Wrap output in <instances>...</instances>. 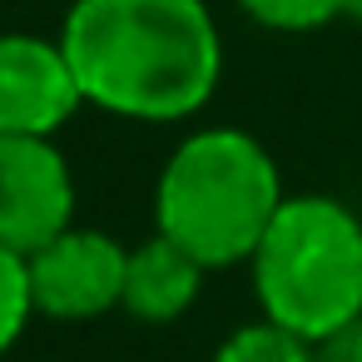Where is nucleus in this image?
<instances>
[{
  "label": "nucleus",
  "mask_w": 362,
  "mask_h": 362,
  "mask_svg": "<svg viewBox=\"0 0 362 362\" xmlns=\"http://www.w3.org/2000/svg\"><path fill=\"white\" fill-rule=\"evenodd\" d=\"M60 45L85 105L144 124L189 119L223 75V40L204 0H75Z\"/></svg>",
  "instance_id": "1"
},
{
  "label": "nucleus",
  "mask_w": 362,
  "mask_h": 362,
  "mask_svg": "<svg viewBox=\"0 0 362 362\" xmlns=\"http://www.w3.org/2000/svg\"><path fill=\"white\" fill-rule=\"evenodd\" d=\"M199 278H204V263L189 258L174 238L154 233L149 243L129 248L124 303L119 308L134 313V317H144V322H174L199 298Z\"/></svg>",
  "instance_id": "7"
},
{
  "label": "nucleus",
  "mask_w": 362,
  "mask_h": 362,
  "mask_svg": "<svg viewBox=\"0 0 362 362\" xmlns=\"http://www.w3.org/2000/svg\"><path fill=\"white\" fill-rule=\"evenodd\" d=\"M30 298L35 313L60 322H85L124 303V268L129 248L95 228H65L30 258Z\"/></svg>",
  "instance_id": "5"
},
{
  "label": "nucleus",
  "mask_w": 362,
  "mask_h": 362,
  "mask_svg": "<svg viewBox=\"0 0 362 362\" xmlns=\"http://www.w3.org/2000/svg\"><path fill=\"white\" fill-rule=\"evenodd\" d=\"M75 174L45 134H0V243L16 253L45 248L75 228Z\"/></svg>",
  "instance_id": "4"
},
{
  "label": "nucleus",
  "mask_w": 362,
  "mask_h": 362,
  "mask_svg": "<svg viewBox=\"0 0 362 362\" xmlns=\"http://www.w3.org/2000/svg\"><path fill=\"white\" fill-rule=\"evenodd\" d=\"M85 105L60 40L0 35V134H55Z\"/></svg>",
  "instance_id": "6"
},
{
  "label": "nucleus",
  "mask_w": 362,
  "mask_h": 362,
  "mask_svg": "<svg viewBox=\"0 0 362 362\" xmlns=\"http://www.w3.org/2000/svg\"><path fill=\"white\" fill-rule=\"evenodd\" d=\"M263 317L317 342L362 317V218L327 194H293L248 258Z\"/></svg>",
  "instance_id": "3"
},
{
  "label": "nucleus",
  "mask_w": 362,
  "mask_h": 362,
  "mask_svg": "<svg viewBox=\"0 0 362 362\" xmlns=\"http://www.w3.org/2000/svg\"><path fill=\"white\" fill-rule=\"evenodd\" d=\"M214 362H317V357H313V342H308V337H298L293 327L263 317V322L238 327V332L214 352Z\"/></svg>",
  "instance_id": "8"
},
{
  "label": "nucleus",
  "mask_w": 362,
  "mask_h": 362,
  "mask_svg": "<svg viewBox=\"0 0 362 362\" xmlns=\"http://www.w3.org/2000/svg\"><path fill=\"white\" fill-rule=\"evenodd\" d=\"M313 357H317V362H362V317H352V322H342L337 332L317 337V342H313Z\"/></svg>",
  "instance_id": "11"
},
{
  "label": "nucleus",
  "mask_w": 362,
  "mask_h": 362,
  "mask_svg": "<svg viewBox=\"0 0 362 362\" xmlns=\"http://www.w3.org/2000/svg\"><path fill=\"white\" fill-rule=\"evenodd\" d=\"M30 313H35V298H30V263H25V253H16V248L0 243V357L21 342Z\"/></svg>",
  "instance_id": "10"
},
{
  "label": "nucleus",
  "mask_w": 362,
  "mask_h": 362,
  "mask_svg": "<svg viewBox=\"0 0 362 362\" xmlns=\"http://www.w3.org/2000/svg\"><path fill=\"white\" fill-rule=\"evenodd\" d=\"M233 6H238L248 21L268 25V30L298 35V30H322V25H332L337 16H352L357 0H233Z\"/></svg>",
  "instance_id": "9"
},
{
  "label": "nucleus",
  "mask_w": 362,
  "mask_h": 362,
  "mask_svg": "<svg viewBox=\"0 0 362 362\" xmlns=\"http://www.w3.org/2000/svg\"><path fill=\"white\" fill-rule=\"evenodd\" d=\"M283 199L278 164L253 134L199 129L169 154L154 189V218L189 258L228 268L253 258Z\"/></svg>",
  "instance_id": "2"
}]
</instances>
